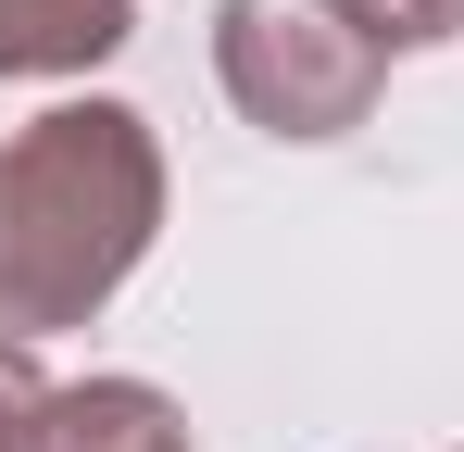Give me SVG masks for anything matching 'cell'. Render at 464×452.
<instances>
[{"mask_svg":"<svg viewBox=\"0 0 464 452\" xmlns=\"http://www.w3.org/2000/svg\"><path fill=\"white\" fill-rule=\"evenodd\" d=\"M25 452H188V415L151 377H76V389H51Z\"/></svg>","mask_w":464,"mask_h":452,"instance_id":"3","label":"cell"},{"mask_svg":"<svg viewBox=\"0 0 464 452\" xmlns=\"http://www.w3.org/2000/svg\"><path fill=\"white\" fill-rule=\"evenodd\" d=\"M139 38V0H0V75L38 88V75H88Z\"/></svg>","mask_w":464,"mask_h":452,"instance_id":"4","label":"cell"},{"mask_svg":"<svg viewBox=\"0 0 464 452\" xmlns=\"http://www.w3.org/2000/svg\"><path fill=\"white\" fill-rule=\"evenodd\" d=\"M38 415H51L38 339H0V452H25V440H38Z\"/></svg>","mask_w":464,"mask_h":452,"instance_id":"6","label":"cell"},{"mask_svg":"<svg viewBox=\"0 0 464 452\" xmlns=\"http://www.w3.org/2000/svg\"><path fill=\"white\" fill-rule=\"evenodd\" d=\"M163 139L139 101H51L0 139V339H63L151 264Z\"/></svg>","mask_w":464,"mask_h":452,"instance_id":"1","label":"cell"},{"mask_svg":"<svg viewBox=\"0 0 464 452\" xmlns=\"http://www.w3.org/2000/svg\"><path fill=\"white\" fill-rule=\"evenodd\" d=\"M352 25L401 64V51H452V38H464V0H352Z\"/></svg>","mask_w":464,"mask_h":452,"instance_id":"5","label":"cell"},{"mask_svg":"<svg viewBox=\"0 0 464 452\" xmlns=\"http://www.w3.org/2000/svg\"><path fill=\"white\" fill-rule=\"evenodd\" d=\"M214 75L264 139H352L389 88V51L352 25V0H214Z\"/></svg>","mask_w":464,"mask_h":452,"instance_id":"2","label":"cell"}]
</instances>
